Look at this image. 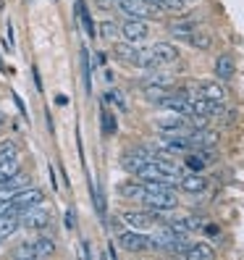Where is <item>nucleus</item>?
I'll return each mask as SVG.
<instances>
[{
	"label": "nucleus",
	"instance_id": "obj_1",
	"mask_svg": "<svg viewBox=\"0 0 244 260\" xmlns=\"http://www.w3.org/2000/svg\"><path fill=\"white\" fill-rule=\"evenodd\" d=\"M134 176H140L142 181H168V184H176V179L181 176V168L163 158H147Z\"/></svg>",
	"mask_w": 244,
	"mask_h": 260
},
{
	"label": "nucleus",
	"instance_id": "obj_2",
	"mask_svg": "<svg viewBox=\"0 0 244 260\" xmlns=\"http://www.w3.org/2000/svg\"><path fill=\"white\" fill-rule=\"evenodd\" d=\"M53 252H55L53 239H48V237H34V239H29V242L21 244V247L13 250V257H50Z\"/></svg>",
	"mask_w": 244,
	"mask_h": 260
},
{
	"label": "nucleus",
	"instance_id": "obj_3",
	"mask_svg": "<svg viewBox=\"0 0 244 260\" xmlns=\"http://www.w3.org/2000/svg\"><path fill=\"white\" fill-rule=\"evenodd\" d=\"M42 200H45V194H42L40 189L24 187V189H19V192H13V194H11V208H13V213L19 216V213H21V210H26V208L42 205Z\"/></svg>",
	"mask_w": 244,
	"mask_h": 260
},
{
	"label": "nucleus",
	"instance_id": "obj_4",
	"mask_svg": "<svg viewBox=\"0 0 244 260\" xmlns=\"http://www.w3.org/2000/svg\"><path fill=\"white\" fill-rule=\"evenodd\" d=\"M116 6L134 19H150V16H158V11H160L152 3H147V0H118Z\"/></svg>",
	"mask_w": 244,
	"mask_h": 260
},
{
	"label": "nucleus",
	"instance_id": "obj_5",
	"mask_svg": "<svg viewBox=\"0 0 244 260\" xmlns=\"http://www.w3.org/2000/svg\"><path fill=\"white\" fill-rule=\"evenodd\" d=\"M118 29H121V35H124V40H126V42H134V45H136V42H145L147 35H150L145 19H134V16H129Z\"/></svg>",
	"mask_w": 244,
	"mask_h": 260
},
{
	"label": "nucleus",
	"instance_id": "obj_6",
	"mask_svg": "<svg viewBox=\"0 0 244 260\" xmlns=\"http://www.w3.org/2000/svg\"><path fill=\"white\" fill-rule=\"evenodd\" d=\"M142 203L147 210H173L179 205V197L173 192H147Z\"/></svg>",
	"mask_w": 244,
	"mask_h": 260
},
{
	"label": "nucleus",
	"instance_id": "obj_7",
	"mask_svg": "<svg viewBox=\"0 0 244 260\" xmlns=\"http://www.w3.org/2000/svg\"><path fill=\"white\" fill-rule=\"evenodd\" d=\"M19 216H21V226L32 229V232H42V229L50 223V213H48V210H40V205L21 210Z\"/></svg>",
	"mask_w": 244,
	"mask_h": 260
},
{
	"label": "nucleus",
	"instance_id": "obj_8",
	"mask_svg": "<svg viewBox=\"0 0 244 260\" xmlns=\"http://www.w3.org/2000/svg\"><path fill=\"white\" fill-rule=\"evenodd\" d=\"M118 244H121L126 252H145V250L152 247L150 237H145V234H140V232H121V234H118Z\"/></svg>",
	"mask_w": 244,
	"mask_h": 260
},
{
	"label": "nucleus",
	"instance_id": "obj_9",
	"mask_svg": "<svg viewBox=\"0 0 244 260\" xmlns=\"http://www.w3.org/2000/svg\"><path fill=\"white\" fill-rule=\"evenodd\" d=\"M19 168V147L16 142H0V171H6V174H13Z\"/></svg>",
	"mask_w": 244,
	"mask_h": 260
},
{
	"label": "nucleus",
	"instance_id": "obj_10",
	"mask_svg": "<svg viewBox=\"0 0 244 260\" xmlns=\"http://www.w3.org/2000/svg\"><path fill=\"white\" fill-rule=\"evenodd\" d=\"M150 53H152V58H155L158 66H168V63H173V60L179 58L176 45H171V42H155L150 48Z\"/></svg>",
	"mask_w": 244,
	"mask_h": 260
},
{
	"label": "nucleus",
	"instance_id": "obj_11",
	"mask_svg": "<svg viewBox=\"0 0 244 260\" xmlns=\"http://www.w3.org/2000/svg\"><path fill=\"white\" fill-rule=\"evenodd\" d=\"M221 113H223V105H221L218 100H207V98L192 100V116L210 118V116H221Z\"/></svg>",
	"mask_w": 244,
	"mask_h": 260
},
{
	"label": "nucleus",
	"instance_id": "obj_12",
	"mask_svg": "<svg viewBox=\"0 0 244 260\" xmlns=\"http://www.w3.org/2000/svg\"><path fill=\"white\" fill-rule=\"evenodd\" d=\"M187 137H189V145L192 147H213V145L218 142V134L210 132V129H192Z\"/></svg>",
	"mask_w": 244,
	"mask_h": 260
},
{
	"label": "nucleus",
	"instance_id": "obj_13",
	"mask_svg": "<svg viewBox=\"0 0 244 260\" xmlns=\"http://www.w3.org/2000/svg\"><path fill=\"white\" fill-rule=\"evenodd\" d=\"M181 189L184 192H192V194H200L207 189V179L200 176V174H187V176H181Z\"/></svg>",
	"mask_w": 244,
	"mask_h": 260
},
{
	"label": "nucleus",
	"instance_id": "obj_14",
	"mask_svg": "<svg viewBox=\"0 0 244 260\" xmlns=\"http://www.w3.org/2000/svg\"><path fill=\"white\" fill-rule=\"evenodd\" d=\"M234 71H236V66H234V58L228 55V53H223V55H218V60H216V76L221 82H228L234 76Z\"/></svg>",
	"mask_w": 244,
	"mask_h": 260
},
{
	"label": "nucleus",
	"instance_id": "obj_15",
	"mask_svg": "<svg viewBox=\"0 0 244 260\" xmlns=\"http://www.w3.org/2000/svg\"><path fill=\"white\" fill-rule=\"evenodd\" d=\"M118 194L121 197H129V200H142L147 194V187L142 181H124V184H118Z\"/></svg>",
	"mask_w": 244,
	"mask_h": 260
},
{
	"label": "nucleus",
	"instance_id": "obj_16",
	"mask_svg": "<svg viewBox=\"0 0 244 260\" xmlns=\"http://www.w3.org/2000/svg\"><path fill=\"white\" fill-rule=\"evenodd\" d=\"M124 221L131 229H150L152 223H155V216H152V210H147V213H124Z\"/></svg>",
	"mask_w": 244,
	"mask_h": 260
},
{
	"label": "nucleus",
	"instance_id": "obj_17",
	"mask_svg": "<svg viewBox=\"0 0 244 260\" xmlns=\"http://www.w3.org/2000/svg\"><path fill=\"white\" fill-rule=\"evenodd\" d=\"M184 257L187 260H213V257H216V250L207 247V244H202V242L200 244H189Z\"/></svg>",
	"mask_w": 244,
	"mask_h": 260
},
{
	"label": "nucleus",
	"instance_id": "obj_18",
	"mask_svg": "<svg viewBox=\"0 0 244 260\" xmlns=\"http://www.w3.org/2000/svg\"><path fill=\"white\" fill-rule=\"evenodd\" d=\"M16 229H19V216L0 213V239H8L11 234H16Z\"/></svg>",
	"mask_w": 244,
	"mask_h": 260
},
{
	"label": "nucleus",
	"instance_id": "obj_19",
	"mask_svg": "<svg viewBox=\"0 0 244 260\" xmlns=\"http://www.w3.org/2000/svg\"><path fill=\"white\" fill-rule=\"evenodd\" d=\"M150 155H142V152H126L124 158H121V166H124V171H129V174H136L142 168V163L147 160Z\"/></svg>",
	"mask_w": 244,
	"mask_h": 260
},
{
	"label": "nucleus",
	"instance_id": "obj_20",
	"mask_svg": "<svg viewBox=\"0 0 244 260\" xmlns=\"http://www.w3.org/2000/svg\"><path fill=\"white\" fill-rule=\"evenodd\" d=\"M100 129H102V134H105V137H113V134L118 132V124H116L113 111L100 108Z\"/></svg>",
	"mask_w": 244,
	"mask_h": 260
},
{
	"label": "nucleus",
	"instance_id": "obj_21",
	"mask_svg": "<svg viewBox=\"0 0 244 260\" xmlns=\"http://www.w3.org/2000/svg\"><path fill=\"white\" fill-rule=\"evenodd\" d=\"M200 98H207V100H223L226 98V89L221 87V84H216V82H205V84H200Z\"/></svg>",
	"mask_w": 244,
	"mask_h": 260
},
{
	"label": "nucleus",
	"instance_id": "obj_22",
	"mask_svg": "<svg viewBox=\"0 0 244 260\" xmlns=\"http://www.w3.org/2000/svg\"><path fill=\"white\" fill-rule=\"evenodd\" d=\"M79 60H82V76H84V92H89L92 89V71H89V48L79 50Z\"/></svg>",
	"mask_w": 244,
	"mask_h": 260
},
{
	"label": "nucleus",
	"instance_id": "obj_23",
	"mask_svg": "<svg viewBox=\"0 0 244 260\" xmlns=\"http://www.w3.org/2000/svg\"><path fill=\"white\" fill-rule=\"evenodd\" d=\"M76 16H79V21L84 24L87 37H95V24H92V19H89V11L84 6V0H76Z\"/></svg>",
	"mask_w": 244,
	"mask_h": 260
},
{
	"label": "nucleus",
	"instance_id": "obj_24",
	"mask_svg": "<svg viewBox=\"0 0 244 260\" xmlns=\"http://www.w3.org/2000/svg\"><path fill=\"white\" fill-rule=\"evenodd\" d=\"M187 40H189L192 48H197V50H207L210 45H213V40H210V35L205 32V29H194V32H192Z\"/></svg>",
	"mask_w": 244,
	"mask_h": 260
},
{
	"label": "nucleus",
	"instance_id": "obj_25",
	"mask_svg": "<svg viewBox=\"0 0 244 260\" xmlns=\"http://www.w3.org/2000/svg\"><path fill=\"white\" fill-rule=\"evenodd\" d=\"M194 29H197L194 21H176V24H171V35H176V37H189Z\"/></svg>",
	"mask_w": 244,
	"mask_h": 260
},
{
	"label": "nucleus",
	"instance_id": "obj_26",
	"mask_svg": "<svg viewBox=\"0 0 244 260\" xmlns=\"http://www.w3.org/2000/svg\"><path fill=\"white\" fill-rule=\"evenodd\" d=\"M134 63H136V66H142V69H158V63H155V58H152L150 50H136Z\"/></svg>",
	"mask_w": 244,
	"mask_h": 260
},
{
	"label": "nucleus",
	"instance_id": "obj_27",
	"mask_svg": "<svg viewBox=\"0 0 244 260\" xmlns=\"http://www.w3.org/2000/svg\"><path fill=\"white\" fill-rule=\"evenodd\" d=\"M116 55H118L121 60H129V63H134V55H136V48H134V42L118 45V48H116Z\"/></svg>",
	"mask_w": 244,
	"mask_h": 260
},
{
	"label": "nucleus",
	"instance_id": "obj_28",
	"mask_svg": "<svg viewBox=\"0 0 244 260\" xmlns=\"http://www.w3.org/2000/svg\"><path fill=\"white\" fill-rule=\"evenodd\" d=\"M118 35H121V29H118V26H116L113 21H105V24H102V37H108V40H116Z\"/></svg>",
	"mask_w": 244,
	"mask_h": 260
},
{
	"label": "nucleus",
	"instance_id": "obj_29",
	"mask_svg": "<svg viewBox=\"0 0 244 260\" xmlns=\"http://www.w3.org/2000/svg\"><path fill=\"white\" fill-rule=\"evenodd\" d=\"M163 3V8H168V11H176V13H181L187 8V0H160Z\"/></svg>",
	"mask_w": 244,
	"mask_h": 260
},
{
	"label": "nucleus",
	"instance_id": "obj_30",
	"mask_svg": "<svg viewBox=\"0 0 244 260\" xmlns=\"http://www.w3.org/2000/svg\"><path fill=\"white\" fill-rule=\"evenodd\" d=\"M184 223H187L189 232H194V229H202V218H197V216H187Z\"/></svg>",
	"mask_w": 244,
	"mask_h": 260
},
{
	"label": "nucleus",
	"instance_id": "obj_31",
	"mask_svg": "<svg viewBox=\"0 0 244 260\" xmlns=\"http://www.w3.org/2000/svg\"><path fill=\"white\" fill-rule=\"evenodd\" d=\"M66 226H68V229H74V213H71V210L66 213Z\"/></svg>",
	"mask_w": 244,
	"mask_h": 260
},
{
	"label": "nucleus",
	"instance_id": "obj_32",
	"mask_svg": "<svg viewBox=\"0 0 244 260\" xmlns=\"http://www.w3.org/2000/svg\"><path fill=\"white\" fill-rule=\"evenodd\" d=\"M55 103H58V105H66V103H68V98H66V95H58V98H55Z\"/></svg>",
	"mask_w": 244,
	"mask_h": 260
},
{
	"label": "nucleus",
	"instance_id": "obj_33",
	"mask_svg": "<svg viewBox=\"0 0 244 260\" xmlns=\"http://www.w3.org/2000/svg\"><path fill=\"white\" fill-rule=\"evenodd\" d=\"M205 234H218V226H205Z\"/></svg>",
	"mask_w": 244,
	"mask_h": 260
},
{
	"label": "nucleus",
	"instance_id": "obj_34",
	"mask_svg": "<svg viewBox=\"0 0 244 260\" xmlns=\"http://www.w3.org/2000/svg\"><path fill=\"white\" fill-rule=\"evenodd\" d=\"M0 244H3V239H0Z\"/></svg>",
	"mask_w": 244,
	"mask_h": 260
},
{
	"label": "nucleus",
	"instance_id": "obj_35",
	"mask_svg": "<svg viewBox=\"0 0 244 260\" xmlns=\"http://www.w3.org/2000/svg\"><path fill=\"white\" fill-rule=\"evenodd\" d=\"M187 3H189V0H187Z\"/></svg>",
	"mask_w": 244,
	"mask_h": 260
}]
</instances>
